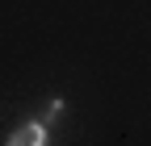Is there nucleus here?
I'll return each mask as SVG.
<instances>
[{
	"label": "nucleus",
	"mask_w": 151,
	"mask_h": 146,
	"mask_svg": "<svg viewBox=\"0 0 151 146\" xmlns=\"http://www.w3.org/2000/svg\"><path fill=\"white\" fill-rule=\"evenodd\" d=\"M4 146H50L46 121H25L21 130H13V138H9Z\"/></svg>",
	"instance_id": "f257e3e1"
}]
</instances>
